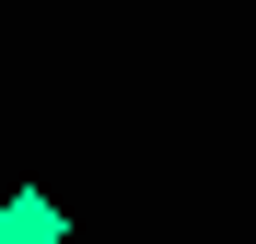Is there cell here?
<instances>
[{"instance_id": "obj_1", "label": "cell", "mask_w": 256, "mask_h": 244, "mask_svg": "<svg viewBox=\"0 0 256 244\" xmlns=\"http://www.w3.org/2000/svg\"><path fill=\"white\" fill-rule=\"evenodd\" d=\"M0 244H58V198H0Z\"/></svg>"}]
</instances>
